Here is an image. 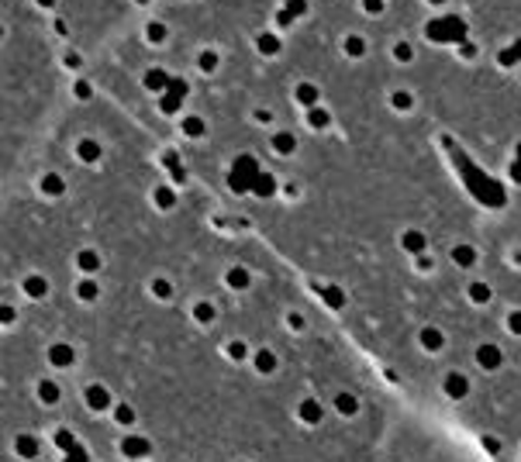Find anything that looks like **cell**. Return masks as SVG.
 <instances>
[{
  "mask_svg": "<svg viewBox=\"0 0 521 462\" xmlns=\"http://www.w3.org/2000/svg\"><path fill=\"white\" fill-rule=\"evenodd\" d=\"M48 362H52V366H70V362H73V348L70 345H52V348H48Z\"/></svg>",
  "mask_w": 521,
  "mask_h": 462,
  "instance_id": "obj_1",
  "label": "cell"
},
{
  "mask_svg": "<svg viewBox=\"0 0 521 462\" xmlns=\"http://www.w3.org/2000/svg\"><path fill=\"white\" fill-rule=\"evenodd\" d=\"M18 455H24V459H35V455H38V441L31 438V435H28V438L21 435V438H18Z\"/></svg>",
  "mask_w": 521,
  "mask_h": 462,
  "instance_id": "obj_2",
  "label": "cell"
},
{
  "mask_svg": "<svg viewBox=\"0 0 521 462\" xmlns=\"http://www.w3.org/2000/svg\"><path fill=\"white\" fill-rule=\"evenodd\" d=\"M38 393H42V400H45V404H56V400H59V386H56V383H42V386H38Z\"/></svg>",
  "mask_w": 521,
  "mask_h": 462,
  "instance_id": "obj_3",
  "label": "cell"
},
{
  "mask_svg": "<svg viewBox=\"0 0 521 462\" xmlns=\"http://www.w3.org/2000/svg\"><path fill=\"white\" fill-rule=\"evenodd\" d=\"M86 397H90V407H97V411H100V407H107V393L100 390V386H90V393H86Z\"/></svg>",
  "mask_w": 521,
  "mask_h": 462,
  "instance_id": "obj_4",
  "label": "cell"
},
{
  "mask_svg": "<svg viewBox=\"0 0 521 462\" xmlns=\"http://www.w3.org/2000/svg\"><path fill=\"white\" fill-rule=\"evenodd\" d=\"M24 287H28V293H31V297H42V293H45V279L31 276V279H28V283H24Z\"/></svg>",
  "mask_w": 521,
  "mask_h": 462,
  "instance_id": "obj_5",
  "label": "cell"
},
{
  "mask_svg": "<svg viewBox=\"0 0 521 462\" xmlns=\"http://www.w3.org/2000/svg\"><path fill=\"white\" fill-rule=\"evenodd\" d=\"M56 441H59V449H66V452H70L73 445H76V441H73V435H70V431H59V435H56Z\"/></svg>",
  "mask_w": 521,
  "mask_h": 462,
  "instance_id": "obj_6",
  "label": "cell"
},
{
  "mask_svg": "<svg viewBox=\"0 0 521 462\" xmlns=\"http://www.w3.org/2000/svg\"><path fill=\"white\" fill-rule=\"evenodd\" d=\"M45 193H62V180L59 176H48L45 180Z\"/></svg>",
  "mask_w": 521,
  "mask_h": 462,
  "instance_id": "obj_7",
  "label": "cell"
},
{
  "mask_svg": "<svg viewBox=\"0 0 521 462\" xmlns=\"http://www.w3.org/2000/svg\"><path fill=\"white\" fill-rule=\"evenodd\" d=\"M80 152H83V159H97V145H93V141H83Z\"/></svg>",
  "mask_w": 521,
  "mask_h": 462,
  "instance_id": "obj_8",
  "label": "cell"
},
{
  "mask_svg": "<svg viewBox=\"0 0 521 462\" xmlns=\"http://www.w3.org/2000/svg\"><path fill=\"white\" fill-rule=\"evenodd\" d=\"M80 266H83V269H93V266H97V255H93V252H83V255H80Z\"/></svg>",
  "mask_w": 521,
  "mask_h": 462,
  "instance_id": "obj_9",
  "label": "cell"
},
{
  "mask_svg": "<svg viewBox=\"0 0 521 462\" xmlns=\"http://www.w3.org/2000/svg\"><path fill=\"white\" fill-rule=\"evenodd\" d=\"M66 462H86V455H83L80 445H73V449H70V459H66Z\"/></svg>",
  "mask_w": 521,
  "mask_h": 462,
  "instance_id": "obj_10",
  "label": "cell"
},
{
  "mask_svg": "<svg viewBox=\"0 0 521 462\" xmlns=\"http://www.w3.org/2000/svg\"><path fill=\"white\" fill-rule=\"evenodd\" d=\"M142 449H145L142 441H125V452H128V455H142Z\"/></svg>",
  "mask_w": 521,
  "mask_h": 462,
  "instance_id": "obj_11",
  "label": "cell"
},
{
  "mask_svg": "<svg viewBox=\"0 0 521 462\" xmlns=\"http://www.w3.org/2000/svg\"><path fill=\"white\" fill-rule=\"evenodd\" d=\"M80 293H83V297H93V293H97V287H93V283H80Z\"/></svg>",
  "mask_w": 521,
  "mask_h": 462,
  "instance_id": "obj_12",
  "label": "cell"
},
{
  "mask_svg": "<svg viewBox=\"0 0 521 462\" xmlns=\"http://www.w3.org/2000/svg\"><path fill=\"white\" fill-rule=\"evenodd\" d=\"M0 321H14V311H11V307H0Z\"/></svg>",
  "mask_w": 521,
  "mask_h": 462,
  "instance_id": "obj_13",
  "label": "cell"
}]
</instances>
